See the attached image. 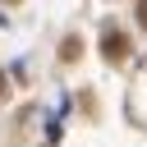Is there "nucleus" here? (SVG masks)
Instances as JSON below:
<instances>
[{
  "label": "nucleus",
  "instance_id": "obj_1",
  "mask_svg": "<svg viewBox=\"0 0 147 147\" xmlns=\"http://www.w3.org/2000/svg\"><path fill=\"white\" fill-rule=\"evenodd\" d=\"M101 55H106V64H124L129 60V37L119 28H106L101 32Z\"/></svg>",
  "mask_w": 147,
  "mask_h": 147
},
{
  "label": "nucleus",
  "instance_id": "obj_2",
  "mask_svg": "<svg viewBox=\"0 0 147 147\" xmlns=\"http://www.w3.org/2000/svg\"><path fill=\"white\" fill-rule=\"evenodd\" d=\"M78 55H83V41L78 37H64L60 41V60H78Z\"/></svg>",
  "mask_w": 147,
  "mask_h": 147
},
{
  "label": "nucleus",
  "instance_id": "obj_3",
  "mask_svg": "<svg viewBox=\"0 0 147 147\" xmlns=\"http://www.w3.org/2000/svg\"><path fill=\"white\" fill-rule=\"evenodd\" d=\"M138 23L147 28V0H138Z\"/></svg>",
  "mask_w": 147,
  "mask_h": 147
},
{
  "label": "nucleus",
  "instance_id": "obj_4",
  "mask_svg": "<svg viewBox=\"0 0 147 147\" xmlns=\"http://www.w3.org/2000/svg\"><path fill=\"white\" fill-rule=\"evenodd\" d=\"M5 92H9V83H5V74H0V96H5Z\"/></svg>",
  "mask_w": 147,
  "mask_h": 147
}]
</instances>
